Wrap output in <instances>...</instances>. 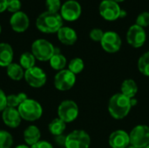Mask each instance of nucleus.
<instances>
[{
    "label": "nucleus",
    "instance_id": "obj_1",
    "mask_svg": "<svg viewBox=\"0 0 149 148\" xmlns=\"http://www.w3.org/2000/svg\"><path fill=\"white\" fill-rule=\"evenodd\" d=\"M132 101L122 93H116L111 97L108 102V112L115 120H122L127 117L132 108Z\"/></svg>",
    "mask_w": 149,
    "mask_h": 148
},
{
    "label": "nucleus",
    "instance_id": "obj_2",
    "mask_svg": "<svg viewBox=\"0 0 149 148\" xmlns=\"http://www.w3.org/2000/svg\"><path fill=\"white\" fill-rule=\"evenodd\" d=\"M37 28L44 33H54L63 27V18L58 12L45 11L40 14L36 21Z\"/></svg>",
    "mask_w": 149,
    "mask_h": 148
},
{
    "label": "nucleus",
    "instance_id": "obj_3",
    "mask_svg": "<svg viewBox=\"0 0 149 148\" xmlns=\"http://www.w3.org/2000/svg\"><path fill=\"white\" fill-rule=\"evenodd\" d=\"M18 113L22 118L26 121H35L41 118L43 114V108L41 105L31 99H27L18 107Z\"/></svg>",
    "mask_w": 149,
    "mask_h": 148
},
{
    "label": "nucleus",
    "instance_id": "obj_4",
    "mask_svg": "<svg viewBox=\"0 0 149 148\" xmlns=\"http://www.w3.org/2000/svg\"><path fill=\"white\" fill-rule=\"evenodd\" d=\"M56 48L45 39H37L31 44V53L39 61H48L54 55Z\"/></svg>",
    "mask_w": 149,
    "mask_h": 148
},
{
    "label": "nucleus",
    "instance_id": "obj_5",
    "mask_svg": "<svg viewBox=\"0 0 149 148\" xmlns=\"http://www.w3.org/2000/svg\"><path fill=\"white\" fill-rule=\"evenodd\" d=\"M130 146L135 148H145L149 146V126L138 125L129 133Z\"/></svg>",
    "mask_w": 149,
    "mask_h": 148
},
{
    "label": "nucleus",
    "instance_id": "obj_6",
    "mask_svg": "<svg viewBox=\"0 0 149 148\" xmlns=\"http://www.w3.org/2000/svg\"><path fill=\"white\" fill-rule=\"evenodd\" d=\"M91 138L83 130H74L65 137V148H89Z\"/></svg>",
    "mask_w": 149,
    "mask_h": 148
},
{
    "label": "nucleus",
    "instance_id": "obj_7",
    "mask_svg": "<svg viewBox=\"0 0 149 148\" xmlns=\"http://www.w3.org/2000/svg\"><path fill=\"white\" fill-rule=\"evenodd\" d=\"M58 115L65 123H71L74 121L79 116L78 105L72 100L62 101L58 108Z\"/></svg>",
    "mask_w": 149,
    "mask_h": 148
},
{
    "label": "nucleus",
    "instance_id": "obj_8",
    "mask_svg": "<svg viewBox=\"0 0 149 148\" xmlns=\"http://www.w3.org/2000/svg\"><path fill=\"white\" fill-rule=\"evenodd\" d=\"M76 82V75L70 72L68 69H64L55 75L54 77V85L56 89L61 92L68 91L73 87Z\"/></svg>",
    "mask_w": 149,
    "mask_h": 148
},
{
    "label": "nucleus",
    "instance_id": "obj_9",
    "mask_svg": "<svg viewBox=\"0 0 149 148\" xmlns=\"http://www.w3.org/2000/svg\"><path fill=\"white\" fill-rule=\"evenodd\" d=\"M46 74L43 69L34 66L24 72V79L26 83L34 88H40L46 83Z\"/></svg>",
    "mask_w": 149,
    "mask_h": 148
},
{
    "label": "nucleus",
    "instance_id": "obj_10",
    "mask_svg": "<svg viewBox=\"0 0 149 148\" xmlns=\"http://www.w3.org/2000/svg\"><path fill=\"white\" fill-rule=\"evenodd\" d=\"M147 35L143 27L138 24H133L127 31V40L133 47L139 48L142 46L146 41Z\"/></svg>",
    "mask_w": 149,
    "mask_h": 148
},
{
    "label": "nucleus",
    "instance_id": "obj_11",
    "mask_svg": "<svg viewBox=\"0 0 149 148\" xmlns=\"http://www.w3.org/2000/svg\"><path fill=\"white\" fill-rule=\"evenodd\" d=\"M100 43L102 48L106 51L109 53H114L120 49L122 42L118 33L114 31H107L104 33Z\"/></svg>",
    "mask_w": 149,
    "mask_h": 148
},
{
    "label": "nucleus",
    "instance_id": "obj_12",
    "mask_svg": "<svg viewBox=\"0 0 149 148\" xmlns=\"http://www.w3.org/2000/svg\"><path fill=\"white\" fill-rule=\"evenodd\" d=\"M120 5L113 0H103L100 4V13L107 20H115L120 17Z\"/></svg>",
    "mask_w": 149,
    "mask_h": 148
},
{
    "label": "nucleus",
    "instance_id": "obj_13",
    "mask_svg": "<svg viewBox=\"0 0 149 148\" xmlns=\"http://www.w3.org/2000/svg\"><path fill=\"white\" fill-rule=\"evenodd\" d=\"M61 17L67 21H74L81 14V6L75 0H68L61 6Z\"/></svg>",
    "mask_w": 149,
    "mask_h": 148
},
{
    "label": "nucleus",
    "instance_id": "obj_14",
    "mask_svg": "<svg viewBox=\"0 0 149 148\" xmlns=\"http://www.w3.org/2000/svg\"><path fill=\"white\" fill-rule=\"evenodd\" d=\"M108 142L112 148H127L130 146L129 133L124 130H116L110 134Z\"/></svg>",
    "mask_w": 149,
    "mask_h": 148
},
{
    "label": "nucleus",
    "instance_id": "obj_15",
    "mask_svg": "<svg viewBox=\"0 0 149 148\" xmlns=\"http://www.w3.org/2000/svg\"><path fill=\"white\" fill-rule=\"evenodd\" d=\"M10 24L11 29L16 32L25 31L30 24L28 16L23 11H17L13 13L10 19Z\"/></svg>",
    "mask_w": 149,
    "mask_h": 148
},
{
    "label": "nucleus",
    "instance_id": "obj_16",
    "mask_svg": "<svg viewBox=\"0 0 149 148\" xmlns=\"http://www.w3.org/2000/svg\"><path fill=\"white\" fill-rule=\"evenodd\" d=\"M2 119L3 123L10 128H17L20 125L22 120L18 110L12 107H6L3 111Z\"/></svg>",
    "mask_w": 149,
    "mask_h": 148
},
{
    "label": "nucleus",
    "instance_id": "obj_17",
    "mask_svg": "<svg viewBox=\"0 0 149 148\" xmlns=\"http://www.w3.org/2000/svg\"><path fill=\"white\" fill-rule=\"evenodd\" d=\"M57 33H58V40L62 44H66V45H72V44H75V42L77 41V38H78L76 31L71 27L63 26L58 30V31Z\"/></svg>",
    "mask_w": 149,
    "mask_h": 148
},
{
    "label": "nucleus",
    "instance_id": "obj_18",
    "mask_svg": "<svg viewBox=\"0 0 149 148\" xmlns=\"http://www.w3.org/2000/svg\"><path fill=\"white\" fill-rule=\"evenodd\" d=\"M13 49L7 43L0 44V66L7 67L13 60Z\"/></svg>",
    "mask_w": 149,
    "mask_h": 148
},
{
    "label": "nucleus",
    "instance_id": "obj_19",
    "mask_svg": "<svg viewBox=\"0 0 149 148\" xmlns=\"http://www.w3.org/2000/svg\"><path fill=\"white\" fill-rule=\"evenodd\" d=\"M41 133L38 126H29L24 132V140L27 146H33L40 140Z\"/></svg>",
    "mask_w": 149,
    "mask_h": 148
},
{
    "label": "nucleus",
    "instance_id": "obj_20",
    "mask_svg": "<svg viewBox=\"0 0 149 148\" xmlns=\"http://www.w3.org/2000/svg\"><path fill=\"white\" fill-rule=\"evenodd\" d=\"M120 91L124 96L132 99L135 97L138 92V85L134 79H128L122 82L120 86Z\"/></svg>",
    "mask_w": 149,
    "mask_h": 148
},
{
    "label": "nucleus",
    "instance_id": "obj_21",
    "mask_svg": "<svg viewBox=\"0 0 149 148\" xmlns=\"http://www.w3.org/2000/svg\"><path fill=\"white\" fill-rule=\"evenodd\" d=\"M49 61L52 68L58 72L64 70L66 65V58L63 54L59 52V50L58 48H56L54 55L52 57V58Z\"/></svg>",
    "mask_w": 149,
    "mask_h": 148
},
{
    "label": "nucleus",
    "instance_id": "obj_22",
    "mask_svg": "<svg viewBox=\"0 0 149 148\" xmlns=\"http://www.w3.org/2000/svg\"><path fill=\"white\" fill-rule=\"evenodd\" d=\"M7 75L9 78L15 81H19L23 78H24V72L23 67L17 64V63H11L10 65L7 66Z\"/></svg>",
    "mask_w": 149,
    "mask_h": 148
},
{
    "label": "nucleus",
    "instance_id": "obj_23",
    "mask_svg": "<svg viewBox=\"0 0 149 148\" xmlns=\"http://www.w3.org/2000/svg\"><path fill=\"white\" fill-rule=\"evenodd\" d=\"M65 128H66V123H65L59 118H56L52 120L48 126V129L50 133L56 137L62 135Z\"/></svg>",
    "mask_w": 149,
    "mask_h": 148
},
{
    "label": "nucleus",
    "instance_id": "obj_24",
    "mask_svg": "<svg viewBox=\"0 0 149 148\" xmlns=\"http://www.w3.org/2000/svg\"><path fill=\"white\" fill-rule=\"evenodd\" d=\"M27 99H28V97L24 92L9 95V96H7V107L17 108Z\"/></svg>",
    "mask_w": 149,
    "mask_h": 148
},
{
    "label": "nucleus",
    "instance_id": "obj_25",
    "mask_svg": "<svg viewBox=\"0 0 149 148\" xmlns=\"http://www.w3.org/2000/svg\"><path fill=\"white\" fill-rule=\"evenodd\" d=\"M20 65L23 67V69L29 70L35 66L36 63V58L31 52H24L19 58Z\"/></svg>",
    "mask_w": 149,
    "mask_h": 148
},
{
    "label": "nucleus",
    "instance_id": "obj_26",
    "mask_svg": "<svg viewBox=\"0 0 149 148\" xmlns=\"http://www.w3.org/2000/svg\"><path fill=\"white\" fill-rule=\"evenodd\" d=\"M138 69L141 73L149 77V51L145 52L139 58Z\"/></svg>",
    "mask_w": 149,
    "mask_h": 148
},
{
    "label": "nucleus",
    "instance_id": "obj_27",
    "mask_svg": "<svg viewBox=\"0 0 149 148\" xmlns=\"http://www.w3.org/2000/svg\"><path fill=\"white\" fill-rule=\"evenodd\" d=\"M84 67H85L84 61L79 58H72L68 65V70L75 75L80 73L84 70Z\"/></svg>",
    "mask_w": 149,
    "mask_h": 148
},
{
    "label": "nucleus",
    "instance_id": "obj_28",
    "mask_svg": "<svg viewBox=\"0 0 149 148\" xmlns=\"http://www.w3.org/2000/svg\"><path fill=\"white\" fill-rule=\"evenodd\" d=\"M13 145L12 135L4 130H0V148H11Z\"/></svg>",
    "mask_w": 149,
    "mask_h": 148
},
{
    "label": "nucleus",
    "instance_id": "obj_29",
    "mask_svg": "<svg viewBox=\"0 0 149 148\" xmlns=\"http://www.w3.org/2000/svg\"><path fill=\"white\" fill-rule=\"evenodd\" d=\"M136 24L141 26V27H147L149 25V12L144 11L141 12L136 19Z\"/></svg>",
    "mask_w": 149,
    "mask_h": 148
},
{
    "label": "nucleus",
    "instance_id": "obj_30",
    "mask_svg": "<svg viewBox=\"0 0 149 148\" xmlns=\"http://www.w3.org/2000/svg\"><path fill=\"white\" fill-rule=\"evenodd\" d=\"M48 11L58 12L61 9V2L60 0H46L45 1Z\"/></svg>",
    "mask_w": 149,
    "mask_h": 148
},
{
    "label": "nucleus",
    "instance_id": "obj_31",
    "mask_svg": "<svg viewBox=\"0 0 149 148\" xmlns=\"http://www.w3.org/2000/svg\"><path fill=\"white\" fill-rule=\"evenodd\" d=\"M21 9V2L20 0H8L7 3V10L10 12L16 13L20 11Z\"/></svg>",
    "mask_w": 149,
    "mask_h": 148
},
{
    "label": "nucleus",
    "instance_id": "obj_32",
    "mask_svg": "<svg viewBox=\"0 0 149 148\" xmlns=\"http://www.w3.org/2000/svg\"><path fill=\"white\" fill-rule=\"evenodd\" d=\"M104 31L100 29V28H94L90 31V38L96 42H101L103 36H104Z\"/></svg>",
    "mask_w": 149,
    "mask_h": 148
},
{
    "label": "nucleus",
    "instance_id": "obj_33",
    "mask_svg": "<svg viewBox=\"0 0 149 148\" xmlns=\"http://www.w3.org/2000/svg\"><path fill=\"white\" fill-rule=\"evenodd\" d=\"M7 107V96L0 88V112H3Z\"/></svg>",
    "mask_w": 149,
    "mask_h": 148
},
{
    "label": "nucleus",
    "instance_id": "obj_34",
    "mask_svg": "<svg viewBox=\"0 0 149 148\" xmlns=\"http://www.w3.org/2000/svg\"><path fill=\"white\" fill-rule=\"evenodd\" d=\"M31 148H53L52 145L45 140H39L35 145L31 146Z\"/></svg>",
    "mask_w": 149,
    "mask_h": 148
},
{
    "label": "nucleus",
    "instance_id": "obj_35",
    "mask_svg": "<svg viewBox=\"0 0 149 148\" xmlns=\"http://www.w3.org/2000/svg\"><path fill=\"white\" fill-rule=\"evenodd\" d=\"M7 3L8 0H0V13L7 10Z\"/></svg>",
    "mask_w": 149,
    "mask_h": 148
},
{
    "label": "nucleus",
    "instance_id": "obj_36",
    "mask_svg": "<svg viewBox=\"0 0 149 148\" xmlns=\"http://www.w3.org/2000/svg\"><path fill=\"white\" fill-rule=\"evenodd\" d=\"M56 141H57V143H58L59 145H64V146H65V137H64V136H62V135L57 136V137H56Z\"/></svg>",
    "mask_w": 149,
    "mask_h": 148
},
{
    "label": "nucleus",
    "instance_id": "obj_37",
    "mask_svg": "<svg viewBox=\"0 0 149 148\" xmlns=\"http://www.w3.org/2000/svg\"><path fill=\"white\" fill-rule=\"evenodd\" d=\"M126 16H127V11H126L125 10H122V9H121L120 13V17H126Z\"/></svg>",
    "mask_w": 149,
    "mask_h": 148
},
{
    "label": "nucleus",
    "instance_id": "obj_38",
    "mask_svg": "<svg viewBox=\"0 0 149 148\" xmlns=\"http://www.w3.org/2000/svg\"><path fill=\"white\" fill-rule=\"evenodd\" d=\"M15 148H31V147H29L27 145H18V146H17Z\"/></svg>",
    "mask_w": 149,
    "mask_h": 148
},
{
    "label": "nucleus",
    "instance_id": "obj_39",
    "mask_svg": "<svg viewBox=\"0 0 149 148\" xmlns=\"http://www.w3.org/2000/svg\"><path fill=\"white\" fill-rule=\"evenodd\" d=\"M113 1H114V2H121V1H124V0H113Z\"/></svg>",
    "mask_w": 149,
    "mask_h": 148
},
{
    "label": "nucleus",
    "instance_id": "obj_40",
    "mask_svg": "<svg viewBox=\"0 0 149 148\" xmlns=\"http://www.w3.org/2000/svg\"><path fill=\"white\" fill-rule=\"evenodd\" d=\"M127 148H135L134 147H133V146H129V147H127Z\"/></svg>",
    "mask_w": 149,
    "mask_h": 148
},
{
    "label": "nucleus",
    "instance_id": "obj_41",
    "mask_svg": "<svg viewBox=\"0 0 149 148\" xmlns=\"http://www.w3.org/2000/svg\"><path fill=\"white\" fill-rule=\"evenodd\" d=\"M1 31H2V27H1V24H0V33H1Z\"/></svg>",
    "mask_w": 149,
    "mask_h": 148
},
{
    "label": "nucleus",
    "instance_id": "obj_42",
    "mask_svg": "<svg viewBox=\"0 0 149 148\" xmlns=\"http://www.w3.org/2000/svg\"><path fill=\"white\" fill-rule=\"evenodd\" d=\"M145 148H149V146H148V147H145Z\"/></svg>",
    "mask_w": 149,
    "mask_h": 148
}]
</instances>
